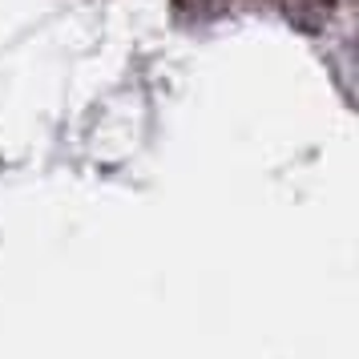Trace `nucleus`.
<instances>
[{
  "instance_id": "1",
  "label": "nucleus",
  "mask_w": 359,
  "mask_h": 359,
  "mask_svg": "<svg viewBox=\"0 0 359 359\" xmlns=\"http://www.w3.org/2000/svg\"><path fill=\"white\" fill-rule=\"evenodd\" d=\"M331 8H335V0H291V20L307 33H319Z\"/></svg>"
},
{
  "instance_id": "2",
  "label": "nucleus",
  "mask_w": 359,
  "mask_h": 359,
  "mask_svg": "<svg viewBox=\"0 0 359 359\" xmlns=\"http://www.w3.org/2000/svg\"><path fill=\"white\" fill-rule=\"evenodd\" d=\"M174 8L190 20H210V17H222L226 13L230 0H174Z\"/></svg>"
}]
</instances>
